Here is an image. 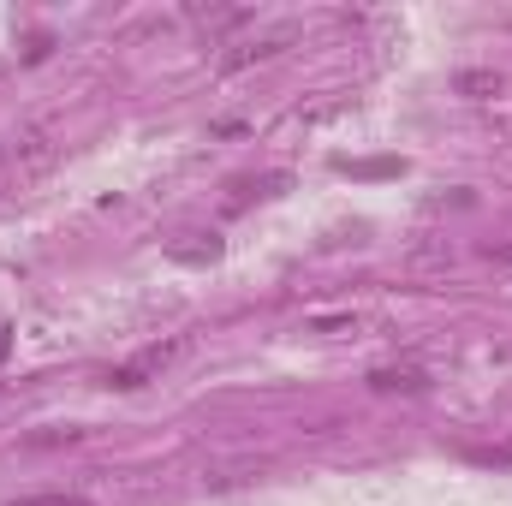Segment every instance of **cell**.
Instances as JSON below:
<instances>
[{
	"label": "cell",
	"mask_w": 512,
	"mask_h": 506,
	"mask_svg": "<svg viewBox=\"0 0 512 506\" xmlns=\"http://www.w3.org/2000/svg\"><path fill=\"white\" fill-rule=\"evenodd\" d=\"M12 506H96L90 495H66V489H48V495H24V501Z\"/></svg>",
	"instance_id": "52a82bcc"
},
{
	"label": "cell",
	"mask_w": 512,
	"mask_h": 506,
	"mask_svg": "<svg viewBox=\"0 0 512 506\" xmlns=\"http://www.w3.org/2000/svg\"><path fill=\"white\" fill-rule=\"evenodd\" d=\"M179 352H185L179 340H161V346H143V352H137L131 364H120V370H108V387H120V393H131V387H143L149 376H161V370H167V364H173Z\"/></svg>",
	"instance_id": "7a4b0ae2"
},
{
	"label": "cell",
	"mask_w": 512,
	"mask_h": 506,
	"mask_svg": "<svg viewBox=\"0 0 512 506\" xmlns=\"http://www.w3.org/2000/svg\"><path fill=\"white\" fill-rule=\"evenodd\" d=\"M48 161H54V126L6 137V143H0V185H24V179H36Z\"/></svg>",
	"instance_id": "6da1fadb"
},
{
	"label": "cell",
	"mask_w": 512,
	"mask_h": 506,
	"mask_svg": "<svg viewBox=\"0 0 512 506\" xmlns=\"http://www.w3.org/2000/svg\"><path fill=\"white\" fill-rule=\"evenodd\" d=\"M280 48H286V36H268V42H245V48H227V54H221V66H227V72H245V66H256V60H274Z\"/></svg>",
	"instance_id": "277c9868"
},
{
	"label": "cell",
	"mask_w": 512,
	"mask_h": 506,
	"mask_svg": "<svg viewBox=\"0 0 512 506\" xmlns=\"http://www.w3.org/2000/svg\"><path fill=\"white\" fill-rule=\"evenodd\" d=\"M489 262H495V268H507V274H512V239H507V245H489Z\"/></svg>",
	"instance_id": "30bf717a"
},
{
	"label": "cell",
	"mask_w": 512,
	"mask_h": 506,
	"mask_svg": "<svg viewBox=\"0 0 512 506\" xmlns=\"http://www.w3.org/2000/svg\"><path fill=\"white\" fill-rule=\"evenodd\" d=\"M191 18H197V24H239L245 12H227V6H191Z\"/></svg>",
	"instance_id": "9c48e42d"
},
{
	"label": "cell",
	"mask_w": 512,
	"mask_h": 506,
	"mask_svg": "<svg viewBox=\"0 0 512 506\" xmlns=\"http://www.w3.org/2000/svg\"><path fill=\"white\" fill-rule=\"evenodd\" d=\"M370 387L376 393H429V376L423 370H370Z\"/></svg>",
	"instance_id": "5b68a950"
},
{
	"label": "cell",
	"mask_w": 512,
	"mask_h": 506,
	"mask_svg": "<svg viewBox=\"0 0 512 506\" xmlns=\"http://www.w3.org/2000/svg\"><path fill=\"white\" fill-rule=\"evenodd\" d=\"M358 328H364V316H352V310L346 316H310V334H358Z\"/></svg>",
	"instance_id": "8992f818"
},
{
	"label": "cell",
	"mask_w": 512,
	"mask_h": 506,
	"mask_svg": "<svg viewBox=\"0 0 512 506\" xmlns=\"http://www.w3.org/2000/svg\"><path fill=\"white\" fill-rule=\"evenodd\" d=\"M60 441H84V429H42V435H24V447H60Z\"/></svg>",
	"instance_id": "ba28073f"
},
{
	"label": "cell",
	"mask_w": 512,
	"mask_h": 506,
	"mask_svg": "<svg viewBox=\"0 0 512 506\" xmlns=\"http://www.w3.org/2000/svg\"><path fill=\"white\" fill-rule=\"evenodd\" d=\"M453 96L489 102V96H501V72L495 66H465V72H453Z\"/></svg>",
	"instance_id": "3957f363"
}]
</instances>
